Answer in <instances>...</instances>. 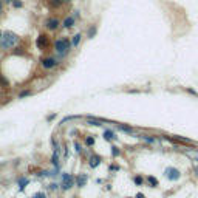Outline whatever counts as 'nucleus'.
<instances>
[{"mask_svg": "<svg viewBox=\"0 0 198 198\" xmlns=\"http://www.w3.org/2000/svg\"><path fill=\"white\" fill-rule=\"evenodd\" d=\"M19 36L12 31H3L2 33V39H0V48L2 50H11L19 43Z\"/></svg>", "mask_w": 198, "mask_h": 198, "instance_id": "1", "label": "nucleus"}, {"mask_svg": "<svg viewBox=\"0 0 198 198\" xmlns=\"http://www.w3.org/2000/svg\"><path fill=\"white\" fill-rule=\"evenodd\" d=\"M71 47H73V43L70 42L67 37H62V39H57L56 42H54V50L59 54H62V56H65L67 53L71 50Z\"/></svg>", "mask_w": 198, "mask_h": 198, "instance_id": "2", "label": "nucleus"}, {"mask_svg": "<svg viewBox=\"0 0 198 198\" xmlns=\"http://www.w3.org/2000/svg\"><path fill=\"white\" fill-rule=\"evenodd\" d=\"M59 25H60V22L57 17H48V19L45 20V26H47V30H50V31H56L59 28Z\"/></svg>", "mask_w": 198, "mask_h": 198, "instance_id": "3", "label": "nucleus"}, {"mask_svg": "<svg viewBox=\"0 0 198 198\" xmlns=\"http://www.w3.org/2000/svg\"><path fill=\"white\" fill-rule=\"evenodd\" d=\"M164 175L167 177V179H170V181H177V179H179V175L181 173H179V170L175 169V167H167Z\"/></svg>", "mask_w": 198, "mask_h": 198, "instance_id": "4", "label": "nucleus"}, {"mask_svg": "<svg viewBox=\"0 0 198 198\" xmlns=\"http://www.w3.org/2000/svg\"><path fill=\"white\" fill-rule=\"evenodd\" d=\"M48 43H50V39H48L47 34H40L37 37V40H36V47L39 50H45L48 47Z\"/></svg>", "mask_w": 198, "mask_h": 198, "instance_id": "5", "label": "nucleus"}, {"mask_svg": "<svg viewBox=\"0 0 198 198\" xmlns=\"http://www.w3.org/2000/svg\"><path fill=\"white\" fill-rule=\"evenodd\" d=\"M40 64H42L43 68L51 70V68H54V67L57 65V60L54 59V57H43V59L40 60Z\"/></svg>", "mask_w": 198, "mask_h": 198, "instance_id": "6", "label": "nucleus"}, {"mask_svg": "<svg viewBox=\"0 0 198 198\" xmlns=\"http://www.w3.org/2000/svg\"><path fill=\"white\" fill-rule=\"evenodd\" d=\"M74 184V178L71 175H64V183H62V189L67 190V189H71Z\"/></svg>", "mask_w": 198, "mask_h": 198, "instance_id": "7", "label": "nucleus"}, {"mask_svg": "<svg viewBox=\"0 0 198 198\" xmlns=\"http://www.w3.org/2000/svg\"><path fill=\"white\" fill-rule=\"evenodd\" d=\"M87 181H88V177L85 173H80L78 178H76V184H78L79 187H84L85 184H87Z\"/></svg>", "mask_w": 198, "mask_h": 198, "instance_id": "8", "label": "nucleus"}, {"mask_svg": "<svg viewBox=\"0 0 198 198\" xmlns=\"http://www.w3.org/2000/svg\"><path fill=\"white\" fill-rule=\"evenodd\" d=\"M101 164V156H98V155H93L91 158H90V167H98V166Z\"/></svg>", "mask_w": 198, "mask_h": 198, "instance_id": "9", "label": "nucleus"}, {"mask_svg": "<svg viewBox=\"0 0 198 198\" xmlns=\"http://www.w3.org/2000/svg\"><path fill=\"white\" fill-rule=\"evenodd\" d=\"M62 25H64V28H71V26L74 25V16H68L64 20V23H62Z\"/></svg>", "mask_w": 198, "mask_h": 198, "instance_id": "10", "label": "nucleus"}, {"mask_svg": "<svg viewBox=\"0 0 198 198\" xmlns=\"http://www.w3.org/2000/svg\"><path fill=\"white\" fill-rule=\"evenodd\" d=\"M184 155H186L187 158H190L192 161H198V152H195V150H186Z\"/></svg>", "mask_w": 198, "mask_h": 198, "instance_id": "11", "label": "nucleus"}, {"mask_svg": "<svg viewBox=\"0 0 198 198\" xmlns=\"http://www.w3.org/2000/svg\"><path fill=\"white\" fill-rule=\"evenodd\" d=\"M50 6L51 8H60L62 3H64V0H48Z\"/></svg>", "mask_w": 198, "mask_h": 198, "instance_id": "12", "label": "nucleus"}, {"mask_svg": "<svg viewBox=\"0 0 198 198\" xmlns=\"http://www.w3.org/2000/svg\"><path fill=\"white\" fill-rule=\"evenodd\" d=\"M113 138H115V133L111 132V130H105L104 132V139L105 141H111Z\"/></svg>", "mask_w": 198, "mask_h": 198, "instance_id": "13", "label": "nucleus"}, {"mask_svg": "<svg viewBox=\"0 0 198 198\" xmlns=\"http://www.w3.org/2000/svg\"><path fill=\"white\" fill-rule=\"evenodd\" d=\"M147 181H148V184H150V186H153V187L158 186V179H156L155 177H152V175H148V177H147Z\"/></svg>", "mask_w": 198, "mask_h": 198, "instance_id": "14", "label": "nucleus"}, {"mask_svg": "<svg viewBox=\"0 0 198 198\" xmlns=\"http://www.w3.org/2000/svg\"><path fill=\"white\" fill-rule=\"evenodd\" d=\"M80 39H82V36H80V34H74V36H73V40H71L73 47H78L79 42H80Z\"/></svg>", "mask_w": 198, "mask_h": 198, "instance_id": "15", "label": "nucleus"}, {"mask_svg": "<svg viewBox=\"0 0 198 198\" xmlns=\"http://www.w3.org/2000/svg\"><path fill=\"white\" fill-rule=\"evenodd\" d=\"M8 85H10V82H8V79L5 78V76H2V74H0V87H2V88H6Z\"/></svg>", "mask_w": 198, "mask_h": 198, "instance_id": "16", "label": "nucleus"}, {"mask_svg": "<svg viewBox=\"0 0 198 198\" xmlns=\"http://www.w3.org/2000/svg\"><path fill=\"white\" fill-rule=\"evenodd\" d=\"M96 31H98V26H96V25L91 26V28L88 30V39H93L94 36H96Z\"/></svg>", "mask_w": 198, "mask_h": 198, "instance_id": "17", "label": "nucleus"}, {"mask_svg": "<svg viewBox=\"0 0 198 198\" xmlns=\"http://www.w3.org/2000/svg\"><path fill=\"white\" fill-rule=\"evenodd\" d=\"M87 124H90V125H101L102 122L99 119H96V118H88L87 119Z\"/></svg>", "mask_w": 198, "mask_h": 198, "instance_id": "18", "label": "nucleus"}, {"mask_svg": "<svg viewBox=\"0 0 198 198\" xmlns=\"http://www.w3.org/2000/svg\"><path fill=\"white\" fill-rule=\"evenodd\" d=\"M17 183H19V186H20V189H25V186H26V184H28V179L22 177V178H19V181H17Z\"/></svg>", "mask_w": 198, "mask_h": 198, "instance_id": "19", "label": "nucleus"}, {"mask_svg": "<svg viewBox=\"0 0 198 198\" xmlns=\"http://www.w3.org/2000/svg\"><path fill=\"white\" fill-rule=\"evenodd\" d=\"M118 127L122 130V132H125V133H133V129L132 127H125V125H118Z\"/></svg>", "mask_w": 198, "mask_h": 198, "instance_id": "20", "label": "nucleus"}, {"mask_svg": "<svg viewBox=\"0 0 198 198\" xmlns=\"http://www.w3.org/2000/svg\"><path fill=\"white\" fill-rule=\"evenodd\" d=\"M85 144H87V146H93V144H94V138L93 136H87V138H85Z\"/></svg>", "mask_w": 198, "mask_h": 198, "instance_id": "21", "label": "nucleus"}, {"mask_svg": "<svg viewBox=\"0 0 198 198\" xmlns=\"http://www.w3.org/2000/svg\"><path fill=\"white\" fill-rule=\"evenodd\" d=\"M31 94V91L30 90H25V91H20L19 93V99H22V98H26V96H30Z\"/></svg>", "mask_w": 198, "mask_h": 198, "instance_id": "22", "label": "nucleus"}, {"mask_svg": "<svg viewBox=\"0 0 198 198\" xmlns=\"http://www.w3.org/2000/svg\"><path fill=\"white\" fill-rule=\"evenodd\" d=\"M12 6H14V8H22V6H23V3H22L20 0H12Z\"/></svg>", "mask_w": 198, "mask_h": 198, "instance_id": "23", "label": "nucleus"}, {"mask_svg": "<svg viewBox=\"0 0 198 198\" xmlns=\"http://www.w3.org/2000/svg\"><path fill=\"white\" fill-rule=\"evenodd\" d=\"M31 198H47V195H45L43 192H37V193H34Z\"/></svg>", "mask_w": 198, "mask_h": 198, "instance_id": "24", "label": "nucleus"}, {"mask_svg": "<svg viewBox=\"0 0 198 198\" xmlns=\"http://www.w3.org/2000/svg\"><path fill=\"white\" fill-rule=\"evenodd\" d=\"M111 155H113V156H118V155H119V148L116 147V146L111 147Z\"/></svg>", "mask_w": 198, "mask_h": 198, "instance_id": "25", "label": "nucleus"}, {"mask_svg": "<svg viewBox=\"0 0 198 198\" xmlns=\"http://www.w3.org/2000/svg\"><path fill=\"white\" fill-rule=\"evenodd\" d=\"M142 139H146V141H148V142H155L156 141L155 138H150V136H147V135H142Z\"/></svg>", "mask_w": 198, "mask_h": 198, "instance_id": "26", "label": "nucleus"}, {"mask_svg": "<svg viewBox=\"0 0 198 198\" xmlns=\"http://www.w3.org/2000/svg\"><path fill=\"white\" fill-rule=\"evenodd\" d=\"M133 181H135V184H138V186H141V184H142V178H141V177H135V179H133Z\"/></svg>", "mask_w": 198, "mask_h": 198, "instance_id": "27", "label": "nucleus"}, {"mask_svg": "<svg viewBox=\"0 0 198 198\" xmlns=\"http://www.w3.org/2000/svg\"><path fill=\"white\" fill-rule=\"evenodd\" d=\"M74 147H76V152H80V146H79V142H74Z\"/></svg>", "mask_w": 198, "mask_h": 198, "instance_id": "28", "label": "nucleus"}, {"mask_svg": "<svg viewBox=\"0 0 198 198\" xmlns=\"http://www.w3.org/2000/svg\"><path fill=\"white\" fill-rule=\"evenodd\" d=\"M54 118H56V113H53V115H50V116H48V121H53Z\"/></svg>", "mask_w": 198, "mask_h": 198, "instance_id": "29", "label": "nucleus"}, {"mask_svg": "<svg viewBox=\"0 0 198 198\" xmlns=\"http://www.w3.org/2000/svg\"><path fill=\"white\" fill-rule=\"evenodd\" d=\"M3 14V3H2V0H0V16Z\"/></svg>", "mask_w": 198, "mask_h": 198, "instance_id": "30", "label": "nucleus"}, {"mask_svg": "<svg viewBox=\"0 0 198 198\" xmlns=\"http://www.w3.org/2000/svg\"><path fill=\"white\" fill-rule=\"evenodd\" d=\"M57 160H59V158H57V155L53 156V164H57Z\"/></svg>", "mask_w": 198, "mask_h": 198, "instance_id": "31", "label": "nucleus"}, {"mask_svg": "<svg viewBox=\"0 0 198 198\" xmlns=\"http://www.w3.org/2000/svg\"><path fill=\"white\" fill-rule=\"evenodd\" d=\"M136 198H144V195H142V193H138V195H136Z\"/></svg>", "mask_w": 198, "mask_h": 198, "instance_id": "32", "label": "nucleus"}, {"mask_svg": "<svg viewBox=\"0 0 198 198\" xmlns=\"http://www.w3.org/2000/svg\"><path fill=\"white\" fill-rule=\"evenodd\" d=\"M3 2H6V3H12V0H3Z\"/></svg>", "mask_w": 198, "mask_h": 198, "instance_id": "33", "label": "nucleus"}, {"mask_svg": "<svg viewBox=\"0 0 198 198\" xmlns=\"http://www.w3.org/2000/svg\"><path fill=\"white\" fill-rule=\"evenodd\" d=\"M195 173L198 175V166H197V167H195Z\"/></svg>", "mask_w": 198, "mask_h": 198, "instance_id": "34", "label": "nucleus"}, {"mask_svg": "<svg viewBox=\"0 0 198 198\" xmlns=\"http://www.w3.org/2000/svg\"><path fill=\"white\" fill-rule=\"evenodd\" d=\"M2 33H3V31H0V39H2Z\"/></svg>", "mask_w": 198, "mask_h": 198, "instance_id": "35", "label": "nucleus"}, {"mask_svg": "<svg viewBox=\"0 0 198 198\" xmlns=\"http://www.w3.org/2000/svg\"><path fill=\"white\" fill-rule=\"evenodd\" d=\"M64 2H68V0H64Z\"/></svg>", "mask_w": 198, "mask_h": 198, "instance_id": "36", "label": "nucleus"}]
</instances>
